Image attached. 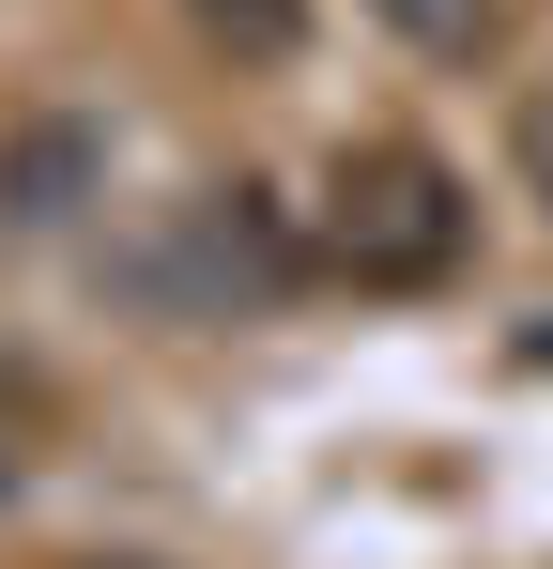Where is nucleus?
Masks as SVG:
<instances>
[{
  "instance_id": "1",
  "label": "nucleus",
  "mask_w": 553,
  "mask_h": 569,
  "mask_svg": "<svg viewBox=\"0 0 553 569\" xmlns=\"http://www.w3.org/2000/svg\"><path fill=\"white\" fill-rule=\"evenodd\" d=\"M461 231H476V200H461V170L415 154V139H354V154L323 170V262H339L354 292L461 278Z\"/></svg>"
},
{
  "instance_id": "2",
  "label": "nucleus",
  "mask_w": 553,
  "mask_h": 569,
  "mask_svg": "<svg viewBox=\"0 0 553 569\" xmlns=\"http://www.w3.org/2000/svg\"><path fill=\"white\" fill-rule=\"evenodd\" d=\"M200 31H215V47H247V62H276V47L308 31V0H200Z\"/></svg>"
},
{
  "instance_id": "3",
  "label": "nucleus",
  "mask_w": 553,
  "mask_h": 569,
  "mask_svg": "<svg viewBox=\"0 0 553 569\" xmlns=\"http://www.w3.org/2000/svg\"><path fill=\"white\" fill-rule=\"evenodd\" d=\"M384 16H400L415 47H492V16H507V0H384Z\"/></svg>"
},
{
  "instance_id": "4",
  "label": "nucleus",
  "mask_w": 553,
  "mask_h": 569,
  "mask_svg": "<svg viewBox=\"0 0 553 569\" xmlns=\"http://www.w3.org/2000/svg\"><path fill=\"white\" fill-rule=\"evenodd\" d=\"M523 154H539V170H553V93H539V108H523Z\"/></svg>"
}]
</instances>
